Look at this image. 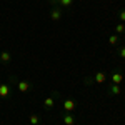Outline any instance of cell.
<instances>
[{"label": "cell", "instance_id": "cell-1", "mask_svg": "<svg viewBox=\"0 0 125 125\" xmlns=\"http://www.w3.org/2000/svg\"><path fill=\"white\" fill-rule=\"evenodd\" d=\"M10 94V87L9 83H0V98H5Z\"/></svg>", "mask_w": 125, "mask_h": 125}, {"label": "cell", "instance_id": "cell-2", "mask_svg": "<svg viewBox=\"0 0 125 125\" xmlns=\"http://www.w3.org/2000/svg\"><path fill=\"white\" fill-rule=\"evenodd\" d=\"M50 19L53 20V22H58V20L62 19V10L60 9H53L50 12Z\"/></svg>", "mask_w": 125, "mask_h": 125}, {"label": "cell", "instance_id": "cell-3", "mask_svg": "<svg viewBox=\"0 0 125 125\" xmlns=\"http://www.w3.org/2000/svg\"><path fill=\"white\" fill-rule=\"evenodd\" d=\"M17 87H19V90H20V92H23V94L30 90V83H29V82H25V80H20Z\"/></svg>", "mask_w": 125, "mask_h": 125}, {"label": "cell", "instance_id": "cell-4", "mask_svg": "<svg viewBox=\"0 0 125 125\" xmlns=\"http://www.w3.org/2000/svg\"><path fill=\"white\" fill-rule=\"evenodd\" d=\"M122 80H124V75H122V73H118V72L112 73V83H117V85H120V83H122Z\"/></svg>", "mask_w": 125, "mask_h": 125}, {"label": "cell", "instance_id": "cell-5", "mask_svg": "<svg viewBox=\"0 0 125 125\" xmlns=\"http://www.w3.org/2000/svg\"><path fill=\"white\" fill-rule=\"evenodd\" d=\"M63 108H65V112H72V110L75 108V102H73V100H70V98L65 100V102H63Z\"/></svg>", "mask_w": 125, "mask_h": 125}, {"label": "cell", "instance_id": "cell-6", "mask_svg": "<svg viewBox=\"0 0 125 125\" xmlns=\"http://www.w3.org/2000/svg\"><path fill=\"white\" fill-rule=\"evenodd\" d=\"M10 60H12V55H10L9 52H2L0 53V62L2 63H9Z\"/></svg>", "mask_w": 125, "mask_h": 125}, {"label": "cell", "instance_id": "cell-7", "mask_svg": "<svg viewBox=\"0 0 125 125\" xmlns=\"http://www.w3.org/2000/svg\"><path fill=\"white\" fill-rule=\"evenodd\" d=\"M63 124H65V125H73V124H75V118H73V115L65 114V115H63Z\"/></svg>", "mask_w": 125, "mask_h": 125}, {"label": "cell", "instance_id": "cell-8", "mask_svg": "<svg viewBox=\"0 0 125 125\" xmlns=\"http://www.w3.org/2000/svg\"><path fill=\"white\" fill-rule=\"evenodd\" d=\"M110 94H112V95H120V94H122V90H120V85H117V83H112V85H110Z\"/></svg>", "mask_w": 125, "mask_h": 125}, {"label": "cell", "instance_id": "cell-9", "mask_svg": "<svg viewBox=\"0 0 125 125\" xmlns=\"http://www.w3.org/2000/svg\"><path fill=\"white\" fill-rule=\"evenodd\" d=\"M107 80V75L104 73V72H97L95 73V82H98V83H104Z\"/></svg>", "mask_w": 125, "mask_h": 125}, {"label": "cell", "instance_id": "cell-10", "mask_svg": "<svg viewBox=\"0 0 125 125\" xmlns=\"http://www.w3.org/2000/svg\"><path fill=\"white\" fill-rule=\"evenodd\" d=\"M53 104H55V100H53V97H47V98L43 100V105L47 107V108H52V107H53Z\"/></svg>", "mask_w": 125, "mask_h": 125}, {"label": "cell", "instance_id": "cell-11", "mask_svg": "<svg viewBox=\"0 0 125 125\" xmlns=\"http://www.w3.org/2000/svg\"><path fill=\"white\" fill-rule=\"evenodd\" d=\"M117 42H118V35H117V33H114V35L108 37V43H110V45H115Z\"/></svg>", "mask_w": 125, "mask_h": 125}, {"label": "cell", "instance_id": "cell-12", "mask_svg": "<svg viewBox=\"0 0 125 125\" xmlns=\"http://www.w3.org/2000/svg\"><path fill=\"white\" fill-rule=\"evenodd\" d=\"M115 32H117V35H122V33L125 32V25L124 23H118V25L115 27Z\"/></svg>", "mask_w": 125, "mask_h": 125}, {"label": "cell", "instance_id": "cell-13", "mask_svg": "<svg viewBox=\"0 0 125 125\" xmlns=\"http://www.w3.org/2000/svg\"><path fill=\"white\" fill-rule=\"evenodd\" d=\"M72 2H73V0H58V3H60L62 7H70Z\"/></svg>", "mask_w": 125, "mask_h": 125}, {"label": "cell", "instance_id": "cell-14", "mask_svg": "<svg viewBox=\"0 0 125 125\" xmlns=\"http://www.w3.org/2000/svg\"><path fill=\"white\" fill-rule=\"evenodd\" d=\"M30 122H32L33 125H39V115L32 114V115H30Z\"/></svg>", "mask_w": 125, "mask_h": 125}, {"label": "cell", "instance_id": "cell-15", "mask_svg": "<svg viewBox=\"0 0 125 125\" xmlns=\"http://www.w3.org/2000/svg\"><path fill=\"white\" fill-rule=\"evenodd\" d=\"M118 55H120V58H125V45L118 48Z\"/></svg>", "mask_w": 125, "mask_h": 125}, {"label": "cell", "instance_id": "cell-16", "mask_svg": "<svg viewBox=\"0 0 125 125\" xmlns=\"http://www.w3.org/2000/svg\"><path fill=\"white\" fill-rule=\"evenodd\" d=\"M118 19H120V22H125V10L118 12Z\"/></svg>", "mask_w": 125, "mask_h": 125}]
</instances>
